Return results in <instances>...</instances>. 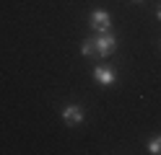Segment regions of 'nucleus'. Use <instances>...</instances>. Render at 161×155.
Segmentation results:
<instances>
[{
  "label": "nucleus",
  "mask_w": 161,
  "mask_h": 155,
  "mask_svg": "<svg viewBox=\"0 0 161 155\" xmlns=\"http://www.w3.org/2000/svg\"><path fill=\"white\" fill-rule=\"evenodd\" d=\"M94 47H96L99 57H109L117 49V39H114V34H109V31H102V34L94 39Z\"/></svg>",
  "instance_id": "nucleus-1"
},
{
  "label": "nucleus",
  "mask_w": 161,
  "mask_h": 155,
  "mask_svg": "<svg viewBox=\"0 0 161 155\" xmlns=\"http://www.w3.org/2000/svg\"><path fill=\"white\" fill-rule=\"evenodd\" d=\"M63 119L68 127H75V124L83 121V109L78 106V103H68V106L63 109Z\"/></svg>",
  "instance_id": "nucleus-2"
},
{
  "label": "nucleus",
  "mask_w": 161,
  "mask_h": 155,
  "mask_svg": "<svg viewBox=\"0 0 161 155\" xmlns=\"http://www.w3.org/2000/svg\"><path fill=\"white\" fill-rule=\"evenodd\" d=\"M91 28H96L99 34L112 28V18H109L107 10H94V13H91Z\"/></svg>",
  "instance_id": "nucleus-3"
},
{
  "label": "nucleus",
  "mask_w": 161,
  "mask_h": 155,
  "mask_svg": "<svg viewBox=\"0 0 161 155\" xmlns=\"http://www.w3.org/2000/svg\"><path fill=\"white\" fill-rule=\"evenodd\" d=\"M94 80L102 83V85H112L114 83V70L107 67V65H96L94 67Z\"/></svg>",
  "instance_id": "nucleus-4"
},
{
  "label": "nucleus",
  "mask_w": 161,
  "mask_h": 155,
  "mask_svg": "<svg viewBox=\"0 0 161 155\" xmlns=\"http://www.w3.org/2000/svg\"><path fill=\"white\" fill-rule=\"evenodd\" d=\"M80 54H83V57H96L94 39H83V41H80Z\"/></svg>",
  "instance_id": "nucleus-5"
},
{
  "label": "nucleus",
  "mask_w": 161,
  "mask_h": 155,
  "mask_svg": "<svg viewBox=\"0 0 161 155\" xmlns=\"http://www.w3.org/2000/svg\"><path fill=\"white\" fill-rule=\"evenodd\" d=\"M148 152H153V155H161V134L158 137H153L148 142Z\"/></svg>",
  "instance_id": "nucleus-6"
},
{
  "label": "nucleus",
  "mask_w": 161,
  "mask_h": 155,
  "mask_svg": "<svg viewBox=\"0 0 161 155\" xmlns=\"http://www.w3.org/2000/svg\"><path fill=\"white\" fill-rule=\"evenodd\" d=\"M156 16H158V21H161V5H158V10H156Z\"/></svg>",
  "instance_id": "nucleus-7"
}]
</instances>
